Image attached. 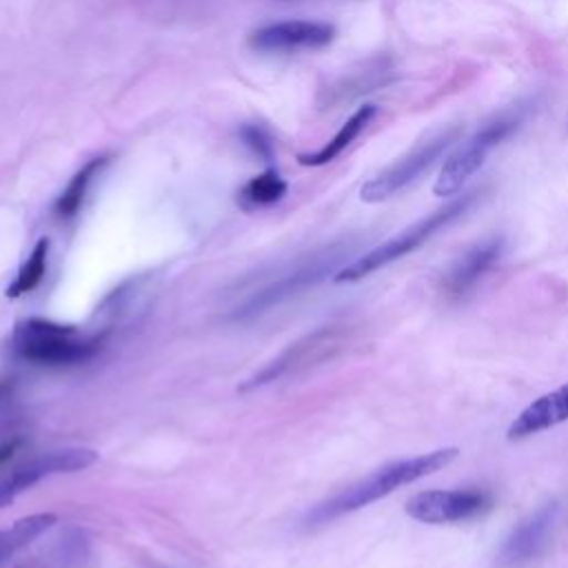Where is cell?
Masks as SVG:
<instances>
[{"mask_svg": "<svg viewBox=\"0 0 568 568\" xmlns=\"http://www.w3.org/2000/svg\"><path fill=\"white\" fill-rule=\"evenodd\" d=\"M457 455H459L457 446H446V448H437V450L422 453V455H415V457L390 462V464L373 470L364 479L351 484L348 488L339 490L337 495L328 497L326 501L317 504L308 513L306 521L308 524H326L331 519H337L342 515L359 510V508L390 495L393 490H397L406 484H413V481H417L426 475H433V473L442 470L444 466L455 462Z\"/></svg>", "mask_w": 568, "mask_h": 568, "instance_id": "1", "label": "cell"}, {"mask_svg": "<svg viewBox=\"0 0 568 568\" xmlns=\"http://www.w3.org/2000/svg\"><path fill=\"white\" fill-rule=\"evenodd\" d=\"M240 140L244 142V146H248L257 158L262 160H271L273 158V138L268 135V131L260 124H244L240 129Z\"/></svg>", "mask_w": 568, "mask_h": 568, "instance_id": "19", "label": "cell"}, {"mask_svg": "<svg viewBox=\"0 0 568 568\" xmlns=\"http://www.w3.org/2000/svg\"><path fill=\"white\" fill-rule=\"evenodd\" d=\"M459 133H462L459 126H448L437 131L435 135H428L426 140L415 144L406 155H402L397 162H393L390 166L379 171L375 178L364 182L359 197L368 204L393 197L395 193L413 184L424 171H428L439 160V155L446 149H450L453 142H457Z\"/></svg>", "mask_w": 568, "mask_h": 568, "instance_id": "6", "label": "cell"}, {"mask_svg": "<svg viewBox=\"0 0 568 568\" xmlns=\"http://www.w3.org/2000/svg\"><path fill=\"white\" fill-rule=\"evenodd\" d=\"M348 248L344 246H331L324 248L322 253L313 255L311 260H306L304 264H300L295 271L282 275L280 280H275L273 284H268L266 288L257 291L255 295H251L242 308H237V315H257L264 313L266 308L315 286L317 282H322L326 275L337 273V264L346 257Z\"/></svg>", "mask_w": 568, "mask_h": 568, "instance_id": "8", "label": "cell"}, {"mask_svg": "<svg viewBox=\"0 0 568 568\" xmlns=\"http://www.w3.org/2000/svg\"><path fill=\"white\" fill-rule=\"evenodd\" d=\"M335 38V27L320 20H282L264 24L248 36V44L262 53H288L322 49Z\"/></svg>", "mask_w": 568, "mask_h": 568, "instance_id": "10", "label": "cell"}, {"mask_svg": "<svg viewBox=\"0 0 568 568\" xmlns=\"http://www.w3.org/2000/svg\"><path fill=\"white\" fill-rule=\"evenodd\" d=\"M47 255H49V240L40 237L31 248L29 257L18 268V275L13 277V282L7 286V297H20L33 291L42 282L47 271Z\"/></svg>", "mask_w": 568, "mask_h": 568, "instance_id": "18", "label": "cell"}, {"mask_svg": "<svg viewBox=\"0 0 568 568\" xmlns=\"http://www.w3.org/2000/svg\"><path fill=\"white\" fill-rule=\"evenodd\" d=\"M51 475H60V459L53 450L31 457L29 462L16 466L11 473L0 477V508L4 504L13 501L16 495H20L22 490L31 488L33 484H38Z\"/></svg>", "mask_w": 568, "mask_h": 568, "instance_id": "13", "label": "cell"}, {"mask_svg": "<svg viewBox=\"0 0 568 568\" xmlns=\"http://www.w3.org/2000/svg\"><path fill=\"white\" fill-rule=\"evenodd\" d=\"M568 419V384L532 399L508 426L506 439L521 442L544 430L555 428Z\"/></svg>", "mask_w": 568, "mask_h": 568, "instance_id": "12", "label": "cell"}, {"mask_svg": "<svg viewBox=\"0 0 568 568\" xmlns=\"http://www.w3.org/2000/svg\"><path fill=\"white\" fill-rule=\"evenodd\" d=\"M375 113H377V106H375V104H364V106H359V109L339 126V131H337L322 149L311 151V153H300V155H297V162H300L302 166H322V164L333 162V160L366 129V124L375 118Z\"/></svg>", "mask_w": 568, "mask_h": 568, "instance_id": "14", "label": "cell"}, {"mask_svg": "<svg viewBox=\"0 0 568 568\" xmlns=\"http://www.w3.org/2000/svg\"><path fill=\"white\" fill-rule=\"evenodd\" d=\"M564 517V501L548 499L521 521H517L495 555L497 568H528L532 561H537L548 550L550 541L561 528Z\"/></svg>", "mask_w": 568, "mask_h": 568, "instance_id": "5", "label": "cell"}, {"mask_svg": "<svg viewBox=\"0 0 568 568\" xmlns=\"http://www.w3.org/2000/svg\"><path fill=\"white\" fill-rule=\"evenodd\" d=\"M106 162H109L106 155H98V158H91L80 171H75V175L69 180V184L64 186V191L58 195L53 204V211L60 220H71L78 215L93 178L104 169Z\"/></svg>", "mask_w": 568, "mask_h": 568, "instance_id": "15", "label": "cell"}, {"mask_svg": "<svg viewBox=\"0 0 568 568\" xmlns=\"http://www.w3.org/2000/svg\"><path fill=\"white\" fill-rule=\"evenodd\" d=\"M55 521H58V517L53 513H36V515L13 521L11 528L0 530V561H4L16 550L31 544L36 537H40L44 530H49Z\"/></svg>", "mask_w": 568, "mask_h": 568, "instance_id": "17", "label": "cell"}, {"mask_svg": "<svg viewBox=\"0 0 568 568\" xmlns=\"http://www.w3.org/2000/svg\"><path fill=\"white\" fill-rule=\"evenodd\" d=\"M13 346L22 359L38 366H73L91 359L100 339L82 335L75 326L33 317L16 326Z\"/></svg>", "mask_w": 568, "mask_h": 568, "instance_id": "3", "label": "cell"}, {"mask_svg": "<svg viewBox=\"0 0 568 568\" xmlns=\"http://www.w3.org/2000/svg\"><path fill=\"white\" fill-rule=\"evenodd\" d=\"M477 200V191H468L464 193L462 197L444 204L442 209H437L435 213L422 217L419 222L410 224L408 229H404L402 233H397L395 237L377 244L375 248L366 251L364 255L355 257L353 262H348L346 266H342L333 280L339 282V284H348V282H359L368 275H373L375 271L388 266L390 262L413 253L415 248H419L424 242H428L437 231L446 229L450 222H455L457 217H462L470 206L473 202Z\"/></svg>", "mask_w": 568, "mask_h": 568, "instance_id": "2", "label": "cell"}, {"mask_svg": "<svg viewBox=\"0 0 568 568\" xmlns=\"http://www.w3.org/2000/svg\"><path fill=\"white\" fill-rule=\"evenodd\" d=\"M16 446H18V442H9V444H2V446H0V464H4V462L11 457V453L16 450Z\"/></svg>", "mask_w": 568, "mask_h": 568, "instance_id": "20", "label": "cell"}, {"mask_svg": "<svg viewBox=\"0 0 568 568\" xmlns=\"http://www.w3.org/2000/svg\"><path fill=\"white\" fill-rule=\"evenodd\" d=\"M348 344V331L342 326H331V328H320L306 337H302L300 342L291 344L282 355H277L273 362L264 364V368H260L253 377H248L240 390H251V388H260L268 382H275L277 377L297 371V368H306L313 364H320L324 359L335 357L339 351H344Z\"/></svg>", "mask_w": 568, "mask_h": 568, "instance_id": "7", "label": "cell"}, {"mask_svg": "<svg viewBox=\"0 0 568 568\" xmlns=\"http://www.w3.org/2000/svg\"><path fill=\"white\" fill-rule=\"evenodd\" d=\"M493 499L484 490H422L406 501V515L422 524H455L468 521L490 510Z\"/></svg>", "mask_w": 568, "mask_h": 568, "instance_id": "9", "label": "cell"}, {"mask_svg": "<svg viewBox=\"0 0 568 568\" xmlns=\"http://www.w3.org/2000/svg\"><path fill=\"white\" fill-rule=\"evenodd\" d=\"M286 180L275 171L266 169L260 175L251 178L240 191H237V204L244 211H257L277 204L286 195Z\"/></svg>", "mask_w": 568, "mask_h": 568, "instance_id": "16", "label": "cell"}, {"mask_svg": "<svg viewBox=\"0 0 568 568\" xmlns=\"http://www.w3.org/2000/svg\"><path fill=\"white\" fill-rule=\"evenodd\" d=\"M521 120L524 113L519 109L515 113H504L484 124L479 131H475L468 140H464L439 169V175L433 184V193L439 197L457 193L466 184V180L479 171L490 151L497 149L513 131L519 129Z\"/></svg>", "mask_w": 568, "mask_h": 568, "instance_id": "4", "label": "cell"}, {"mask_svg": "<svg viewBox=\"0 0 568 568\" xmlns=\"http://www.w3.org/2000/svg\"><path fill=\"white\" fill-rule=\"evenodd\" d=\"M501 251H504L501 235H493V237H486V240L473 244L448 268V273L442 282L444 295L453 302L464 300L479 284V280L499 262Z\"/></svg>", "mask_w": 568, "mask_h": 568, "instance_id": "11", "label": "cell"}]
</instances>
